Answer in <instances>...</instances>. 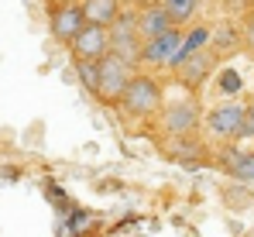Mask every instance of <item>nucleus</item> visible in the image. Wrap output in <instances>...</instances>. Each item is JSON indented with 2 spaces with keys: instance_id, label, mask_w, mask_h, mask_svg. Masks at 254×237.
I'll return each instance as SVG.
<instances>
[{
  "instance_id": "dca6fc26",
  "label": "nucleus",
  "mask_w": 254,
  "mask_h": 237,
  "mask_svg": "<svg viewBox=\"0 0 254 237\" xmlns=\"http://www.w3.org/2000/svg\"><path fill=\"white\" fill-rule=\"evenodd\" d=\"M220 89H223V93H237V89H241V76H237L234 69H227V73L220 76Z\"/></svg>"
},
{
  "instance_id": "f8f14e48",
  "label": "nucleus",
  "mask_w": 254,
  "mask_h": 237,
  "mask_svg": "<svg viewBox=\"0 0 254 237\" xmlns=\"http://www.w3.org/2000/svg\"><path fill=\"white\" fill-rule=\"evenodd\" d=\"M220 165H223L227 175H234V179H241V182H254V152H237V148H230V152L220 155Z\"/></svg>"
},
{
  "instance_id": "a211bd4d",
  "label": "nucleus",
  "mask_w": 254,
  "mask_h": 237,
  "mask_svg": "<svg viewBox=\"0 0 254 237\" xmlns=\"http://www.w3.org/2000/svg\"><path fill=\"white\" fill-rule=\"evenodd\" d=\"M244 38L254 45V17H248V28H244Z\"/></svg>"
},
{
  "instance_id": "f3484780",
  "label": "nucleus",
  "mask_w": 254,
  "mask_h": 237,
  "mask_svg": "<svg viewBox=\"0 0 254 237\" xmlns=\"http://www.w3.org/2000/svg\"><path fill=\"white\" fill-rule=\"evenodd\" d=\"M241 138H254V103L244 107V120H241Z\"/></svg>"
},
{
  "instance_id": "9d476101",
  "label": "nucleus",
  "mask_w": 254,
  "mask_h": 237,
  "mask_svg": "<svg viewBox=\"0 0 254 237\" xmlns=\"http://www.w3.org/2000/svg\"><path fill=\"white\" fill-rule=\"evenodd\" d=\"M134 28H137V38H151V35H162L172 28L169 10L162 7V0H144L134 7Z\"/></svg>"
},
{
  "instance_id": "6e6552de",
  "label": "nucleus",
  "mask_w": 254,
  "mask_h": 237,
  "mask_svg": "<svg viewBox=\"0 0 254 237\" xmlns=\"http://www.w3.org/2000/svg\"><path fill=\"white\" fill-rule=\"evenodd\" d=\"M69 52L72 59H103L110 52V31L103 24H83L69 41Z\"/></svg>"
},
{
  "instance_id": "1a4fd4ad",
  "label": "nucleus",
  "mask_w": 254,
  "mask_h": 237,
  "mask_svg": "<svg viewBox=\"0 0 254 237\" xmlns=\"http://www.w3.org/2000/svg\"><path fill=\"white\" fill-rule=\"evenodd\" d=\"M241 120H244L241 103H220L206 114V131L220 141H230V138H241Z\"/></svg>"
},
{
  "instance_id": "6ab92c4d",
  "label": "nucleus",
  "mask_w": 254,
  "mask_h": 237,
  "mask_svg": "<svg viewBox=\"0 0 254 237\" xmlns=\"http://www.w3.org/2000/svg\"><path fill=\"white\" fill-rule=\"evenodd\" d=\"M124 7H137V3H144V0H121Z\"/></svg>"
},
{
  "instance_id": "39448f33",
  "label": "nucleus",
  "mask_w": 254,
  "mask_h": 237,
  "mask_svg": "<svg viewBox=\"0 0 254 237\" xmlns=\"http://www.w3.org/2000/svg\"><path fill=\"white\" fill-rule=\"evenodd\" d=\"M107 31H110V52L121 55L130 66H137L141 38H137V28H134V7H124V10L114 17V24H110Z\"/></svg>"
},
{
  "instance_id": "f03ea898",
  "label": "nucleus",
  "mask_w": 254,
  "mask_h": 237,
  "mask_svg": "<svg viewBox=\"0 0 254 237\" xmlns=\"http://www.w3.org/2000/svg\"><path fill=\"white\" fill-rule=\"evenodd\" d=\"M134 73H137V66H130V62H124L121 55L107 52V55L100 59V66H96L93 96H96L103 107H117V100H121V93H124V86L130 82Z\"/></svg>"
},
{
  "instance_id": "20e7f679",
  "label": "nucleus",
  "mask_w": 254,
  "mask_h": 237,
  "mask_svg": "<svg viewBox=\"0 0 254 237\" xmlns=\"http://www.w3.org/2000/svg\"><path fill=\"white\" fill-rule=\"evenodd\" d=\"M182 35H186V28L172 24L169 31L144 38L141 41V55H137V69H141V66H144L148 73H155V69H172V59H175V52H179Z\"/></svg>"
},
{
  "instance_id": "4468645a",
  "label": "nucleus",
  "mask_w": 254,
  "mask_h": 237,
  "mask_svg": "<svg viewBox=\"0 0 254 237\" xmlns=\"http://www.w3.org/2000/svg\"><path fill=\"white\" fill-rule=\"evenodd\" d=\"M162 7L169 10L172 24H179V28H186L192 17H196V10H199V0H162Z\"/></svg>"
},
{
  "instance_id": "423d86ee",
  "label": "nucleus",
  "mask_w": 254,
  "mask_h": 237,
  "mask_svg": "<svg viewBox=\"0 0 254 237\" xmlns=\"http://www.w3.org/2000/svg\"><path fill=\"white\" fill-rule=\"evenodd\" d=\"M83 24H86V21H83V7H79V0H55V3H52V10H48V31H52V38H55V41L69 45Z\"/></svg>"
},
{
  "instance_id": "aec40b11",
  "label": "nucleus",
  "mask_w": 254,
  "mask_h": 237,
  "mask_svg": "<svg viewBox=\"0 0 254 237\" xmlns=\"http://www.w3.org/2000/svg\"><path fill=\"white\" fill-rule=\"evenodd\" d=\"M227 3H230V7H241V3H244V0H227Z\"/></svg>"
},
{
  "instance_id": "f257e3e1",
  "label": "nucleus",
  "mask_w": 254,
  "mask_h": 237,
  "mask_svg": "<svg viewBox=\"0 0 254 237\" xmlns=\"http://www.w3.org/2000/svg\"><path fill=\"white\" fill-rule=\"evenodd\" d=\"M162 103H165V89H162V82L151 76L148 69L141 73H134L130 82L124 86V93H121V100H117V110L130 120H155V114L162 110Z\"/></svg>"
},
{
  "instance_id": "2eb2a0df",
  "label": "nucleus",
  "mask_w": 254,
  "mask_h": 237,
  "mask_svg": "<svg viewBox=\"0 0 254 237\" xmlns=\"http://www.w3.org/2000/svg\"><path fill=\"white\" fill-rule=\"evenodd\" d=\"M76 62V76L83 82L86 89L93 93V86H96V66H100V59H72Z\"/></svg>"
},
{
  "instance_id": "ddd939ff",
  "label": "nucleus",
  "mask_w": 254,
  "mask_h": 237,
  "mask_svg": "<svg viewBox=\"0 0 254 237\" xmlns=\"http://www.w3.org/2000/svg\"><path fill=\"white\" fill-rule=\"evenodd\" d=\"M162 152L169 158H196L203 152V145L196 141V134H186V138H165Z\"/></svg>"
},
{
  "instance_id": "9b49d317",
  "label": "nucleus",
  "mask_w": 254,
  "mask_h": 237,
  "mask_svg": "<svg viewBox=\"0 0 254 237\" xmlns=\"http://www.w3.org/2000/svg\"><path fill=\"white\" fill-rule=\"evenodd\" d=\"M79 7H83V21L86 24H103V28H110L114 17L124 10L121 0H79Z\"/></svg>"
},
{
  "instance_id": "7ed1b4c3",
  "label": "nucleus",
  "mask_w": 254,
  "mask_h": 237,
  "mask_svg": "<svg viewBox=\"0 0 254 237\" xmlns=\"http://www.w3.org/2000/svg\"><path fill=\"white\" fill-rule=\"evenodd\" d=\"M155 117H158L162 138H186V134H196L199 131L203 110H199L196 100H175V103H162V110Z\"/></svg>"
},
{
  "instance_id": "0eeeda50",
  "label": "nucleus",
  "mask_w": 254,
  "mask_h": 237,
  "mask_svg": "<svg viewBox=\"0 0 254 237\" xmlns=\"http://www.w3.org/2000/svg\"><path fill=\"white\" fill-rule=\"evenodd\" d=\"M213 69H216V52H213L210 45H203V48H199V52H192L186 62H179L172 73H175V79H179L186 89H199Z\"/></svg>"
}]
</instances>
